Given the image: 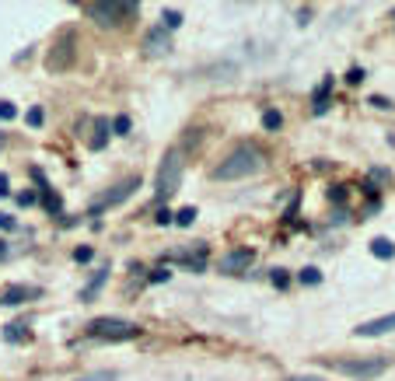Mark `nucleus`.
I'll list each match as a JSON object with an SVG mask.
<instances>
[{
    "instance_id": "c85d7f7f",
    "label": "nucleus",
    "mask_w": 395,
    "mask_h": 381,
    "mask_svg": "<svg viewBox=\"0 0 395 381\" xmlns=\"http://www.w3.org/2000/svg\"><path fill=\"white\" fill-rule=\"evenodd\" d=\"M147 280H151V284H168V280H172V273H168V269L161 266V269H154V273H151Z\"/></svg>"
},
{
    "instance_id": "bb28decb",
    "label": "nucleus",
    "mask_w": 395,
    "mask_h": 381,
    "mask_svg": "<svg viewBox=\"0 0 395 381\" xmlns=\"http://www.w3.org/2000/svg\"><path fill=\"white\" fill-rule=\"evenodd\" d=\"M367 101H371L374 108H381V113H388V108H395V101H392V98H385V95H371Z\"/></svg>"
},
{
    "instance_id": "20e7f679",
    "label": "nucleus",
    "mask_w": 395,
    "mask_h": 381,
    "mask_svg": "<svg viewBox=\"0 0 395 381\" xmlns=\"http://www.w3.org/2000/svg\"><path fill=\"white\" fill-rule=\"evenodd\" d=\"M140 11V4L133 0H95V4H84V14L102 25V28H112V25H123L126 18H133Z\"/></svg>"
},
{
    "instance_id": "7c9ffc66",
    "label": "nucleus",
    "mask_w": 395,
    "mask_h": 381,
    "mask_svg": "<svg viewBox=\"0 0 395 381\" xmlns=\"http://www.w3.org/2000/svg\"><path fill=\"white\" fill-rule=\"evenodd\" d=\"M91 255H95V248H88V245L74 248V259H77V262H91Z\"/></svg>"
},
{
    "instance_id": "72a5a7b5",
    "label": "nucleus",
    "mask_w": 395,
    "mask_h": 381,
    "mask_svg": "<svg viewBox=\"0 0 395 381\" xmlns=\"http://www.w3.org/2000/svg\"><path fill=\"white\" fill-rule=\"evenodd\" d=\"M347 81H350V84H360V81H364V70H360V67H350V70H347Z\"/></svg>"
},
{
    "instance_id": "4c0bfd02",
    "label": "nucleus",
    "mask_w": 395,
    "mask_h": 381,
    "mask_svg": "<svg viewBox=\"0 0 395 381\" xmlns=\"http://www.w3.org/2000/svg\"><path fill=\"white\" fill-rule=\"evenodd\" d=\"M291 381H322V378H311V374H301V378H291Z\"/></svg>"
},
{
    "instance_id": "b1692460",
    "label": "nucleus",
    "mask_w": 395,
    "mask_h": 381,
    "mask_svg": "<svg viewBox=\"0 0 395 381\" xmlns=\"http://www.w3.org/2000/svg\"><path fill=\"white\" fill-rule=\"evenodd\" d=\"M329 199H332L336 206H340V203H347V199H350V189H347V186H332V189H329Z\"/></svg>"
},
{
    "instance_id": "dca6fc26",
    "label": "nucleus",
    "mask_w": 395,
    "mask_h": 381,
    "mask_svg": "<svg viewBox=\"0 0 395 381\" xmlns=\"http://www.w3.org/2000/svg\"><path fill=\"white\" fill-rule=\"evenodd\" d=\"M105 280H108V269H98V273L88 280V287L81 291V301H95V294L105 287Z\"/></svg>"
},
{
    "instance_id": "ddd939ff",
    "label": "nucleus",
    "mask_w": 395,
    "mask_h": 381,
    "mask_svg": "<svg viewBox=\"0 0 395 381\" xmlns=\"http://www.w3.org/2000/svg\"><path fill=\"white\" fill-rule=\"evenodd\" d=\"M172 259H175V262H182L186 269H193V273H203V269H206V245H203V242H196V245H193V252H175Z\"/></svg>"
},
{
    "instance_id": "f3484780",
    "label": "nucleus",
    "mask_w": 395,
    "mask_h": 381,
    "mask_svg": "<svg viewBox=\"0 0 395 381\" xmlns=\"http://www.w3.org/2000/svg\"><path fill=\"white\" fill-rule=\"evenodd\" d=\"M4 340H8V343H25V340H28V325H25V322L4 325Z\"/></svg>"
},
{
    "instance_id": "f257e3e1",
    "label": "nucleus",
    "mask_w": 395,
    "mask_h": 381,
    "mask_svg": "<svg viewBox=\"0 0 395 381\" xmlns=\"http://www.w3.org/2000/svg\"><path fill=\"white\" fill-rule=\"evenodd\" d=\"M262 168H266V150L256 144H238L210 175H213V182H235V179H249Z\"/></svg>"
},
{
    "instance_id": "9d476101",
    "label": "nucleus",
    "mask_w": 395,
    "mask_h": 381,
    "mask_svg": "<svg viewBox=\"0 0 395 381\" xmlns=\"http://www.w3.org/2000/svg\"><path fill=\"white\" fill-rule=\"evenodd\" d=\"M354 333H357L360 340H374V336L395 333V311H392V315H381V318H371V322H360Z\"/></svg>"
},
{
    "instance_id": "c756f323",
    "label": "nucleus",
    "mask_w": 395,
    "mask_h": 381,
    "mask_svg": "<svg viewBox=\"0 0 395 381\" xmlns=\"http://www.w3.org/2000/svg\"><path fill=\"white\" fill-rule=\"evenodd\" d=\"M18 203H21V206H35V203H39V193H35V189H28V193H21V196H18Z\"/></svg>"
},
{
    "instance_id": "58836bf2",
    "label": "nucleus",
    "mask_w": 395,
    "mask_h": 381,
    "mask_svg": "<svg viewBox=\"0 0 395 381\" xmlns=\"http://www.w3.org/2000/svg\"><path fill=\"white\" fill-rule=\"evenodd\" d=\"M0 259H8V242H0Z\"/></svg>"
},
{
    "instance_id": "2f4dec72",
    "label": "nucleus",
    "mask_w": 395,
    "mask_h": 381,
    "mask_svg": "<svg viewBox=\"0 0 395 381\" xmlns=\"http://www.w3.org/2000/svg\"><path fill=\"white\" fill-rule=\"evenodd\" d=\"M15 228H18L15 217H11V213H0V231H15Z\"/></svg>"
},
{
    "instance_id": "aec40b11",
    "label": "nucleus",
    "mask_w": 395,
    "mask_h": 381,
    "mask_svg": "<svg viewBox=\"0 0 395 381\" xmlns=\"http://www.w3.org/2000/svg\"><path fill=\"white\" fill-rule=\"evenodd\" d=\"M298 280H301L305 287H315V284H322V269H318V266H305L301 273H298Z\"/></svg>"
},
{
    "instance_id": "7ed1b4c3",
    "label": "nucleus",
    "mask_w": 395,
    "mask_h": 381,
    "mask_svg": "<svg viewBox=\"0 0 395 381\" xmlns=\"http://www.w3.org/2000/svg\"><path fill=\"white\" fill-rule=\"evenodd\" d=\"M182 186V150L172 147L164 157H161V168H157V179H154V199L164 203L172 199Z\"/></svg>"
},
{
    "instance_id": "e433bc0d",
    "label": "nucleus",
    "mask_w": 395,
    "mask_h": 381,
    "mask_svg": "<svg viewBox=\"0 0 395 381\" xmlns=\"http://www.w3.org/2000/svg\"><path fill=\"white\" fill-rule=\"evenodd\" d=\"M308 21H311V8H301L298 11V25H308Z\"/></svg>"
},
{
    "instance_id": "a211bd4d",
    "label": "nucleus",
    "mask_w": 395,
    "mask_h": 381,
    "mask_svg": "<svg viewBox=\"0 0 395 381\" xmlns=\"http://www.w3.org/2000/svg\"><path fill=\"white\" fill-rule=\"evenodd\" d=\"M371 255H378V259H395V242H392V238H374V242H371Z\"/></svg>"
},
{
    "instance_id": "473e14b6",
    "label": "nucleus",
    "mask_w": 395,
    "mask_h": 381,
    "mask_svg": "<svg viewBox=\"0 0 395 381\" xmlns=\"http://www.w3.org/2000/svg\"><path fill=\"white\" fill-rule=\"evenodd\" d=\"M42 108H28V126H42Z\"/></svg>"
},
{
    "instance_id": "39448f33",
    "label": "nucleus",
    "mask_w": 395,
    "mask_h": 381,
    "mask_svg": "<svg viewBox=\"0 0 395 381\" xmlns=\"http://www.w3.org/2000/svg\"><path fill=\"white\" fill-rule=\"evenodd\" d=\"M91 340H108V343H123V340H137L140 336V325L137 322H126V318H112V315H102V318H91L88 329H84Z\"/></svg>"
},
{
    "instance_id": "393cba45",
    "label": "nucleus",
    "mask_w": 395,
    "mask_h": 381,
    "mask_svg": "<svg viewBox=\"0 0 395 381\" xmlns=\"http://www.w3.org/2000/svg\"><path fill=\"white\" fill-rule=\"evenodd\" d=\"M130 116H116V119H112V130H116V137H126L130 133Z\"/></svg>"
},
{
    "instance_id": "6e6552de",
    "label": "nucleus",
    "mask_w": 395,
    "mask_h": 381,
    "mask_svg": "<svg viewBox=\"0 0 395 381\" xmlns=\"http://www.w3.org/2000/svg\"><path fill=\"white\" fill-rule=\"evenodd\" d=\"M252 259H256L252 248H231L228 255L217 262V269H220V273H228V277H238V273H245V269L252 266Z\"/></svg>"
},
{
    "instance_id": "c9c22d12",
    "label": "nucleus",
    "mask_w": 395,
    "mask_h": 381,
    "mask_svg": "<svg viewBox=\"0 0 395 381\" xmlns=\"http://www.w3.org/2000/svg\"><path fill=\"white\" fill-rule=\"evenodd\" d=\"M0 196H11V179L0 175Z\"/></svg>"
},
{
    "instance_id": "6ab92c4d",
    "label": "nucleus",
    "mask_w": 395,
    "mask_h": 381,
    "mask_svg": "<svg viewBox=\"0 0 395 381\" xmlns=\"http://www.w3.org/2000/svg\"><path fill=\"white\" fill-rule=\"evenodd\" d=\"M182 21H186V18H182L179 11H172V8H164V11H161V28H164L168 35H172L175 28H182Z\"/></svg>"
},
{
    "instance_id": "a878e982",
    "label": "nucleus",
    "mask_w": 395,
    "mask_h": 381,
    "mask_svg": "<svg viewBox=\"0 0 395 381\" xmlns=\"http://www.w3.org/2000/svg\"><path fill=\"white\" fill-rule=\"evenodd\" d=\"M77 381H116V371H95V374H84Z\"/></svg>"
},
{
    "instance_id": "ea45409f",
    "label": "nucleus",
    "mask_w": 395,
    "mask_h": 381,
    "mask_svg": "<svg viewBox=\"0 0 395 381\" xmlns=\"http://www.w3.org/2000/svg\"><path fill=\"white\" fill-rule=\"evenodd\" d=\"M0 147H4V133H0Z\"/></svg>"
},
{
    "instance_id": "f03ea898",
    "label": "nucleus",
    "mask_w": 395,
    "mask_h": 381,
    "mask_svg": "<svg viewBox=\"0 0 395 381\" xmlns=\"http://www.w3.org/2000/svg\"><path fill=\"white\" fill-rule=\"evenodd\" d=\"M325 367H332L336 374L357 378V381H371L392 367V357H385V353H378V357H325Z\"/></svg>"
},
{
    "instance_id": "5701e85b",
    "label": "nucleus",
    "mask_w": 395,
    "mask_h": 381,
    "mask_svg": "<svg viewBox=\"0 0 395 381\" xmlns=\"http://www.w3.org/2000/svg\"><path fill=\"white\" fill-rule=\"evenodd\" d=\"M269 280H273V287H280V291L291 287V273H287V269H269Z\"/></svg>"
},
{
    "instance_id": "f704fd0d",
    "label": "nucleus",
    "mask_w": 395,
    "mask_h": 381,
    "mask_svg": "<svg viewBox=\"0 0 395 381\" xmlns=\"http://www.w3.org/2000/svg\"><path fill=\"white\" fill-rule=\"evenodd\" d=\"M172 217H175V213H168V210H157V217H154V221L164 228V224H172Z\"/></svg>"
},
{
    "instance_id": "cd10ccee",
    "label": "nucleus",
    "mask_w": 395,
    "mask_h": 381,
    "mask_svg": "<svg viewBox=\"0 0 395 381\" xmlns=\"http://www.w3.org/2000/svg\"><path fill=\"white\" fill-rule=\"evenodd\" d=\"M15 116H18V108H15V101H0V119L8 123V119H15Z\"/></svg>"
},
{
    "instance_id": "412c9836",
    "label": "nucleus",
    "mask_w": 395,
    "mask_h": 381,
    "mask_svg": "<svg viewBox=\"0 0 395 381\" xmlns=\"http://www.w3.org/2000/svg\"><path fill=\"white\" fill-rule=\"evenodd\" d=\"M262 126H266L269 133L284 126V116H280V108H266V113H262Z\"/></svg>"
},
{
    "instance_id": "4468645a",
    "label": "nucleus",
    "mask_w": 395,
    "mask_h": 381,
    "mask_svg": "<svg viewBox=\"0 0 395 381\" xmlns=\"http://www.w3.org/2000/svg\"><path fill=\"white\" fill-rule=\"evenodd\" d=\"M329 95H332V77H325V81L315 88V105H311V113H315V116H322L325 108H329Z\"/></svg>"
},
{
    "instance_id": "4be33fe9",
    "label": "nucleus",
    "mask_w": 395,
    "mask_h": 381,
    "mask_svg": "<svg viewBox=\"0 0 395 381\" xmlns=\"http://www.w3.org/2000/svg\"><path fill=\"white\" fill-rule=\"evenodd\" d=\"M196 221V206H182L175 217H172V224H179V228H189Z\"/></svg>"
},
{
    "instance_id": "1a4fd4ad",
    "label": "nucleus",
    "mask_w": 395,
    "mask_h": 381,
    "mask_svg": "<svg viewBox=\"0 0 395 381\" xmlns=\"http://www.w3.org/2000/svg\"><path fill=\"white\" fill-rule=\"evenodd\" d=\"M35 297H42V287L11 284V287H4V291H0V304H8V308H18V304H25V301H35Z\"/></svg>"
},
{
    "instance_id": "2eb2a0df",
    "label": "nucleus",
    "mask_w": 395,
    "mask_h": 381,
    "mask_svg": "<svg viewBox=\"0 0 395 381\" xmlns=\"http://www.w3.org/2000/svg\"><path fill=\"white\" fill-rule=\"evenodd\" d=\"M108 137H112V123H108V119H95V137H91V150H105Z\"/></svg>"
},
{
    "instance_id": "f8f14e48",
    "label": "nucleus",
    "mask_w": 395,
    "mask_h": 381,
    "mask_svg": "<svg viewBox=\"0 0 395 381\" xmlns=\"http://www.w3.org/2000/svg\"><path fill=\"white\" fill-rule=\"evenodd\" d=\"M32 179L39 182V196H42V206H46V213H60V210H64V199L49 189V182H46L42 168H32Z\"/></svg>"
},
{
    "instance_id": "9b49d317",
    "label": "nucleus",
    "mask_w": 395,
    "mask_h": 381,
    "mask_svg": "<svg viewBox=\"0 0 395 381\" xmlns=\"http://www.w3.org/2000/svg\"><path fill=\"white\" fill-rule=\"evenodd\" d=\"M168 49H172V35H168L161 25L144 35V52H147V57H164Z\"/></svg>"
},
{
    "instance_id": "0eeeda50",
    "label": "nucleus",
    "mask_w": 395,
    "mask_h": 381,
    "mask_svg": "<svg viewBox=\"0 0 395 381\" xmlns=\"http://www.w3.org/2000/svg\"><path fill=\"white\" fill-rule=\"evenodd\" d=\"M137 189H140V175H130V179L116 182V186H112L102 199H95V203H91V217H98V213H102V210H108V206H119V203H123V199H130Z\"/></svg>"
},
{
    "instance_id": "423d86ee",
    "label": "nucleus",
    "mask_w": 395,
    "mask_h": 381,
    "mask_svg": "<svg viewBox=\"0 0 395 381\" xmlns=\"http://www.w3.org/2000/svg\"><path fill=\"white\" fill-rule=\"evenodd\" d=\"M77 60V32L74 28H64L56 35L49 57H46V70H70Z\"/></svg>"
}]
</instances>
